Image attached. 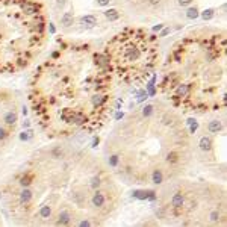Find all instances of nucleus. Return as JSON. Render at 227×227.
I'll list each match as a JSON object with an SVG mask.
<instances>
[{"label": "nucleus", "instance_id": "nucleus-1", "mask_svg": "<svg viewBox=\"0 0 227 227\" xmlns=\"http://www.w3.org/2000/svg\"><path fill=\"white\" fill-rule=\"evenodd\" d=\"M92 203H94V206L101 207V206L105 204V195H103L101 192H95L94 197H92Z\"/></svg>", "mask_w": 227, "mask_h": 227}, {"label": "nucleus", "instance_id": "nucleus-2", "mask_svg": "<svg viewBox=\"0 0 227 227\" xmlns=\"http://www.w3.org/2000/svg\"><path fill=\"white\" fill-rule=\"evenodd\" d=\"M70 214L67 212V211H64V212H61L59 214V217H58V224H62V226H67V224H70Z\"/></svg>", "mask_w": 227, "mask_h": 227}, {"label": "nucleus", "instance_id": "nucleus-3", "mask_svg": "<svg viewBox=\"0 0 227 227\" xmlns=\"http://www.w3.org/2000/svg\"><path fill=\"white\" fill-rule=\"evenodd\" d=\"M30 198H32V192H30L29 189H23L21 194H20V201H21L23 204H26V203L30 201Z\"/></svg>", "mask_w": 227, "mask_h": 227}, {"label": "nucleus", "instance_id": "nucleus-4", "mask_svg": "<svg viewBox=\"0 0 227 227\" xmlns=\"http://www.w3.org/2000/svg\"><path fill=\"white\" fill-rule=\"evenodd\" d=\"M211 145H212V141H211V138H207V136H203V138L200 139V148H201V150H211Z\"/></svg>", "mask_w": 227, "mask_h": 227}, {"label": "nucleus", "instance_id": "nucleus-5", "mask_svg": "<svg viewBox=\"0 0 227 227\" xmlns=\"http://www.w3.org/2000/svg\"><path fill=\"white\" fill-rule=\"evenodd\" d=\"M73 20H74L73 12H65L61 21H62V24H64V26H70V24H73Z\"/></svg>", "mask_w": 227, "mask_h": 227}, {"label": "nucleus", "instance_id": "nucleus-6", "mask_svg": "<svg viewBox=\"0 0 227 227\" xmlns=\"http://www.w3.org/2000/svg\"><path fill=\"white\" fill-rule=\"evenodd\" d=\"M15 121H17V114H15V112H8V114L5 115V123H6V124H9V126L12 124V126H14Z\"/></svg>", "mask_w": 227, "mask_h": 227}, {"label": "nucleus", "instance_id": "nucleus-7", "mask_svg": "<svg viewBox=\"0 0 227 227\" xmlns=\"http://www.w3.org/2000/svg\"><path fill=\"white\" fill-rule=\"evenodd\" d=\"M220 129H221V123H220L218 120H214V121L209 123V132H212V133H218Z\"/></svg>", "mask_w": 227, "mask_h": 227}, {"label": "nucleus", "instance_id": "nucleus-8", "mask_svg": "<svg viewBox=\"0 0 227 227\" xmlns=\"http://www.w3.org/2000/svg\"><path fill=\"white\" fill-rule=\"evenodd\" d=\"M80 21L85 23V24H88V26H95L97 24V18L94 15H85V17L80 18Z\"/></svg>", "mask_w": 227, "mask_h": 227}, {"label": "nucleus", "instance_id": "nucleus-9", "mask_svg": "<svg viewBox=\"0 0 227 227\" xmlns=\"http://www.w3.org/2000/svg\"><path fill=\"white\" fill-rule=\"evenodd\" d=\"M171 203H173V206H174V207H180L182 204H183V195H182L180 192L174 194V197H173Z\"/></svg>", "mask_w": 227, "mask_h": 227}, {"label": "nucleus", "instance_id": "nucleus-10", "mask_svg": "<svg viewBox=\"0 0 227 227\" xmlns=\"http://www.w3.org/2000/svg\"><path fill=\"white\" fill-rule=\"evenodd\" d=\"M105 15H106V18H109V20H112V21L120 18V14H118L117 9H108V11L105 12Z\"/></svg>", "mask_w": 227, "mask_h": 227}, {"label": "nucleus", "instance_id": "nucleus-11", "mask_svg": "<svg viewBox=\"0 0 227 227\" xmlns=\"http://www.w3.org/2000/svg\"><path fill=\"white\" fill-rule=\"evenodd\" d=\"M151 179H153V183H156V185H161V183H162V179H164V176H162V171H161V170H154V171H153V176H151Z\"/></svg>", "mask_w": 227, "mask_h": 227}, {"label": "nucleus", "instance_id": "nucleus-12", "mask_svg": "<svg viewBox=\"0 0 227 227\" xmlns=\"http://www.w3.org/2000/svg\"><path fill=\"white\" fill-rule=\"evenodd\" d=\"M50 214H51V209H50V206L44 204V206L41 207V211H40V215H41L43 218H48V217H50Z\"/></svg>", "mask_w": 227, "mask_h": 227}, {"label": "nucleus", "instance_id": "nucleus-13", "mask_svg": "<svg viewBox=\"0 0 227 227\" xmlns=\"http://www.w3.org/2000/svg\"><path fill=\"white\" fill-rule=\"evenodd\" d=\"M214 14H215L214 9H204V11L201 12V17H203V20H211V18L214 17Z\"/></svg>", "mask_w": 227, "mask_h": 227}, {"label": "nucleus", "instance_id": "nucleus-14", "mask_svg": "<svg viewBox=\"0 0 227 227\" xmlns=\"http://www.w3.org/2000/svg\"><path fill=\"white\" fill-rule=\"evenodd\" d=\"M20 183H21V186H29V185L32 183V177H30L29 174H26V176H23V177L20 179Z\"/></svg>", "mask_w": 227, "mask_h": 227}, {"label": "nucleus", "instance_id": "nucleus-15", "mask_svg": "<svg viewBox=\"0 0 227 227\" xmlns=\"http://www.w3.org/2000/svg\"><path fill=\"white\" fill-rule=\"evenodd\" d=\"M186 15H188V18H197L198 17V9L197 8H189Z\"/></svg>", "mask_w": 227, "mask_h": 227}, {"label": "nucleus", "instance_id": "nucleus-16", "mask_svg": "<svg viewBox=\"0 0 227 227\" xmlns=\"http://www.w3.org/2000/svg\"><path fill=\"white\" fill-rule=\"evenodd\" d=\"M151 112H153V106H150V105H148V106H145V108H144V111H142V115H144V117H148Z\"/></svg>", "mask_w": 227, "mask_h": 227}, {"label": "nucleus", "instance_id": "nucleus-17", "mask_svg": "<svg viewBox=\"0 0 227 227\" xmlns=\"http://www.w3.org/2000/svg\"><path fill=\"white\" fill-rule=\"evenodd\" d=\"M117 164H118V156H115V154L111 156V159H109V165H111V167H115Z\"/></svg>", "mask_w": 227, "mask_h": 227}, {"label": "nucleus", "instance_id": "nucleus-18", "mask_svg": "<svg viewBox=\"0 0 227 227\" xmlns=\"http://www.w3.org/2000/svg\"><path fill=\"white\" fill-rule=\"evenodd\" d=\"M135 197H138V198H147L148 195H147V194H145L144 191H138V192L135 194Z\"/></svg>", "mask_w": 227, "mask_h": 227}, {"label": "nucleus", "instance_id": "nucleus-19", "mask_svg": "<svg viewBox=\"0 0 227 227\" xmlns=\"http://www.w3.org/2000/svg\"><path fill=\"white\" fill-rule=\"evenodd\" d=\"M168 161L176 162V161H177V154H176V153H170V154H168Z\"/></svg>", "mask_w": 227, "mask_h": 227}, {"label": "nucleus", "instance_id": "nucleus-20", "mask_svg": "<svg viewBox=\"0 0 227 227\" xmlns=\"http://www.w3.org/2000/svg\"><path fill=\"white\" fill-rule=\"evenodd\" d=\"M30 133H32V132H23L20 138H21L23 141H26V139H29V138H30Z\"/></svg>", "mask_w": 227, "mask_h": 227}, {"label": "nucleus", "instance_id": "nucleus-21", "mask_svg": "<svg viewBox=\"0 0 227 227\" xmlns=\"http://www.w3.org/2000/svg\"><path fill=\"white\" fill-rule=\"evenodd\" d=\"M218 218H220V214H218V212H212L211 220H212V221H218Z\"/></svg>", "mask_w": 227, "mask_h": 227}, {"label": "nucleus", "instance_id": "nucleus-22", "mask_svg": "<svg viewBox=\"0 0 227 227\" xmlns=\"http://www.w3.org/2000/svg\"><path fill=\"white\" fill-rule=\"evenodd\" d=\"M91 185H92V188L98 186V185H100V179H98V177H94V179H92V183H91Z\"/></svg>", "mask_w": 227, "mask_h": 227}, {"label": "nucleus", "instance_id": "nucleus-23", "mask_svg": "<svg viewBox=\"0 0 227 227\" xmlns=\"http://www.w3.org/2000/svg\"><path fill=\"white\" fill-rule=\"evenodd\" d=\"M192 0H179V3H180L182 6H186V5H189Z\"/></svg>", "mask_w": 227, "mask_h": 227}, {"label": "nucleus", "instance_id": "nucleus-24", "mask_svg": "<svg viewBox=\"0 0 227 227\" xmlns=\"http://www.w3.org/2000/svg\"><path fill=\"white\" fill-rule=\"evenodd\" d=\"M6 135H8V133H6V130L0 127V139H3V138H5V136H6Z\"/></svg>", "mask_w": 227, "mask_h": 227}, {"label": "nucleus", "instance_id": "nucleus-25", "mask_svg": "<svg viewBox=\"0 0 227 227\" xmlns=\"http://www.w3.org/2000/svg\"><path fill=\"white\" fill-rule=\"evenodd\" d=\"M109 2H111V0H98V5H100V6H106Z\"/></svg>", "mask_w": 227, "mask_h": 227}, {"label": "nucleus", "instance_id": "nucleus-26", "mask_svg": "<svg viewBox=\"0 0 227 227\" xmlns=\"http://www.w3.org/2000/svg\"><path fill=\"white\" fill-rule=\"evenodd\" d=\"M159 29H162V24H158V26L153 27V30H159Z\"/></svg>", "mask_w": 227, "mask_h": 227}, {"label": "nucleus", "instance_id": "nucleus-27", "mask_svg": "<svg viewBox=\"0 0 227 227\" xmlns=\"http://www.w3.org/2000/svg\"><path fill=\"white\" fill-rule=\"evenodd\" d=\"M168 32H170V29H165V30H164V32H162V34H161V37H165V35H167V34H168Z\"/></svg>", "mask_w": 227, "mask_h": 227}, {"label": "nucleus", "instance_id": "nucleus-28", "mask_svg": "<svg viewBox=\"0 0 227 227\" xmlns=\"http://www.w3.org/2000/svg\"><path fill=\"white\" fill-rule=\"evenodd\" d=\"M80 226H90V221H82Z\"/></svg>", "mask_w": 227, "mask_h": 227}, {"label": "nucleus", "instance_id": "nucleus-29", "mask_svg": "<svg viewBox=\"0 0 227 227\" xmlns=\"http://www.w3.org/2000/svg\"><path fill=\"white\" fill-rule=\"evenodd\" d=\"M58 3H59V5H64V3H65V0H58Z\"/></svg>", "mask_w": 227, "mask_h": 227}]
</instances>
